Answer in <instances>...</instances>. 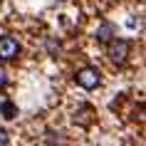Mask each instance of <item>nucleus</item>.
Masks as SVG:
<instances>
[{"label":"nucleus","instance_id":"nucleus-5","mask_svg":"<svg viewBox=\"0 0 146 146\" xmlns=\"http://www.w3.org/2000/svg\"><path fill=\"white\" fill-rule=\"evenodd\" d=\"M3 111L8 114V119H13V107H10V104H3Z\"/></svg>","mask_w":146,"mask_h":146},{"label":"nucleus","instance_id":"nucleus-4","mask_svg":"<svg viewBox=\"0 0 146 146\" xmlns=\"http://www.w3.org/2000/svg\"><path fill=\"white\" fill-rule=\"evenodd\" d=\"M99 35H102L99 40H109V35H111V27H109V25H104V27L99 30Z\"/></svg>","mask_w":146,"mask_h":146},{"label":"nucleus","instance_id":"nucleus-7","mask_svg":"<svg viewBox=\"0 0 146 146\" xmlns=\"http://www.w3.org/2000/svg\"><path fill=\"white\" fill-rule=\"evenodd\" d=\"M3 87H5V72L0 69V89H3Z\"/></svg>","mask_w":146,"mask_h":146},{"label":"nucleus","instance_id":"nucleus-3","mask_svg":"<svg viewBox=\"0 0 146 146\" xmlns=\"http://www.w3.org/2000/svg\"><path fill=\"white\" fill-rule=\"evenodd\" d=\"M17 52H20L17 40H13V37H3L0 40V57H3V60H13V57H17Z\"/></svg>","mask_w":146,"mask_h":146},{"label":"nucleus","instance_id":"nucleus-1","mask_svg":"<svg viewBox=\"0 0 146 146\" xmlns=\"http://www.w3.org/2000/svg\"><path fill=\"white\" fill-rule=\"evenodd\" d=\"M77 82L84 87V89H94V87L99 84V72H97L94 67H84V69H79Z\"/></svg>","mask_w":146,"mask_h":146},{"label":"nucleus","instance_id":"nucleus-2","mask_svg":"<svg viewBox=\"0 0 146 146\" xmlns=\"http://www.w3.org/2000/svg\"><path fill=\"white\" fill-rule=\"evenodd\" d=\"M109 57L114 62H124L129 57V42H126V40H114V42L109 45Z\"/></svg>","mask_w":146,"mask_h":146},{"label":"nucleus","instance_id":"nucleus-6","mask_svg":"<svg viewBox=\"0 0 146 146\" xmlns=\"http://www.w3.org/2000/svg\"><path fill=\"white\" fill-rule=\"evenodd\" d=\"M5 141H8V134L0 129V146H5Z\"/></svg>","mask_w":146,"mask_h":146}]
</instances>
